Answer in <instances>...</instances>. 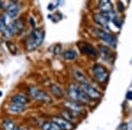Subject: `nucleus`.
<instances>
[{
	"instance_id": "nucleus-10",
	"label": "nucleus",
	"mask_w": 132,
	"mask_h": 130,
	"mask_svg": "<svg viewBox=\"0 0 132 130\" xmlns=\"http://www.w3.org/2000/svg\"><path fill=\"white\" fill-rule=\"evenodd\" d=\"M78 47L81 49V52L84 53L87 55H91V56H94L96 55V51H95L94 48L88 43H85V42H81L78 44Z\"/></svg>"
},
{
	"instance_id": "nucleus-1",
	"label": "nucleus",
	"mask_w": 132,
	"mask_h": 130,
	"mask_svg": "<svg viewBox=\"0 0 132 130\" xmlns=\"http://www.w3.org/2000/svg\"><path fill=\"white\" fill-rule=\"evenodd\" d=\"M44 40V32L42 29H35L30 33L27 40L26 47L28 51H33L42 45Z\"/></svg>"
},
{
	"instance_id": "nucleus-4",
	"label": "nucleus",
	"mask_w": 132,
	"mask_h": 130,
	"mask_svg": "<svg viewBox=\"0 0 132 130\" xmlns=\"http://www.w3.org/2000/svg\"><path fill=\"white\" fill-rule=\"evenodd\" d=\"M29 93H30L31 97L38 101L46 102V103H50L52 102L51 98L48 96L45 91L40 90V89L36 88V87H31L29 90Z\"/></svg>"
},
{
	"instance_id": "nucleus-22",
	"label": "nucleus",
	"mask_w": 132,
	"mask_h": 130,
	"mask_svg": "<svg viewBox=\"0 0 132 130\" xmlns=\"http://www.w3.org/2000/svg\"><path fill=\"white\" fill-rule=\"evenodd\" d=\"M6 27V20H5V16H1L0 17V32H3L5 30Z\"/></svg>"
},
{
	"instance_id": "nucleus-21",
	"label": "nucleus",
	"mask_w": 132,
	"mask_h": 130,
	"mask_svg": "<svg viewBox=\"0 0 132 130\" xmlns=\"http://www.w3.org/2000/svg\"><path fill=\"white\" fill-rule=\"evenodd\" d=\"M3 127L5 130H13V128L15 127V125L12 121H11L9 120H6L4 121L3 123Z\"/></svg>"
},
{
	"instance_id": "nucleus-17",
	"label": "nucleus",
	"mask_w": 132,
	"mask_h": 130,
	"mask_svg": "<svg viewBox=\"0 0 132 130\" xmlns=\"http://www.w3.org/2000/svg\"><path fill=\"white\" fill-rule=\"evenodd\" d=\"M63 58L66 59V60H69V61H74L77 59L78 57V54L75 50L73 49H69V50H66L63 55Z\"/></svg>"
},
{
	"instance_id": "nucleus-23",
	"label": "nucleus",
	"mask_w": 132,
	"mask_h": 130,
	"mask_svg": "<svg viewBox=\"0 0 132 130\" xmlns=\"http://www.w3.org/2000/svg\"><path fill=\"white\" fill-rule=\"evenodd\" d=\"M62 114L64 116V118L66 120H71L74 119V117H75V115H74V114H72L71 112H70V111H68V112H62Z\"/></svg>"
},
{
	"instance_id": "nucleus-8",
	"label": "nucleus",
	"mask_w": 132,
	"mask_h": 130,
	"mask_svg": "<svg viewBox=\"0 0 132 130\" xmlns=\"http://www.w3.org/2000/svg\"><path fill=\"white\" fill-rule=\"evenodd\" d=\"M93 20L96 21L99 25H101V27H108V21L110 20L109 13H102V14H95L93 15Z\"/></svg>"
},
{
	"instance_id": "nucleus-6",
	"label": "nucleus",
	"mask_w": 132,
	"mask_h": 130,
	"mask_svg": "<svg viewBox=\"0 0 132 130\" xmlns=\"http://www.w3.org/2000/svg\"><path fill=\"white\" fill-rule=\"evenodd\" d=\"M80 88L82 89V91L85 92L88 98H91V99H99L101 97V93L98 91L96 89L92 87L91 85H89L88 84H81Z\"/></svg>"
},
{
	"instance_id": "nucleus-25",
	"label": "nucleus",
	"mask_w": 132,
	"mask_h": 130,
	"mask_svg": "<svg viewBox=\"0 0 132 130\" xmlns=\"http://www.w3.org/2000/svg\"><path fill=\"white\" fill-rule=\"evenodd\" d=\"M117 5H118L119 11H123V5H122V4L121 3V2H118V4H117Z\"/></svg>"
},
{
	"instance_id": "nucleus-19",
	"label": "nucleus",
	"mask_w": 132,
	"mask_h": 130,
	"mask_svg": "<svg viewBox=\"0 0 132 130\" xmlns=\"http://www.w3.org/2000/svg\"><path fill=\"white\" fill-rule=\"evenodd\" d=\"M50 91H51V92H52V94L56 96V98H62L63 96V91L61 90L60 87H58L56 84H53L52 86L50 87Z\"/></svg>"
},
{
	"instance_id": "nucleus-27",
	"label": "nucleus",
	"mask_w": 132,
	"mask_h": 130,
	"mask_svg": "<svg viewBox=\"0 0 132 130\" xmlns=\"http://www.w3.org/2000/svg\"><path fill=\"white\" fill-rule=\"evenodd\" d=\"M2 8H3V4H2L1 2H0V10H1Z\"/></svg>"
},
{
	"instance_id": "nucleus-3",
	"label": "nucleus",
	"mask_w": 132,
	"mask_h": 130,
	"mask_svg": "<svg viewBox=\"0 0 132 130\" xmlns=\"http://www.w3.org/2000/svg\"><path fill=\"white\" fill-rule=\"evenodd\" d=\"M93 33L94 34L98 36L100 39H102L105 42H107L109 46L111 47H116V39L114 38V36L112 34H110L109 33L106 32L105 30L103 29H101V28H93Z\"/></svg>"
},
{
	"instance_id": "nucleus-5",
	"label": "nucleus",
	"mask_w": 132,
	"mask_h": 130,
	"mask_svg": "<svg viewBox=\"0 0 132 130\" xmlns=\"http://www.w3.org/2000/svg\"><path fill=\"white\" fill-rule=\"evenodd\" d=\"M93 74H94L95 78L101 83L106 82L108 79V70H106V68H104L102 65L96 64L93 67Z\"/></svg>"
},
{
	"instance_id": "nucleus-11",
	"label": "nucleus",
	"mask_w": 132,
	"mask_h": 130,
	"mask_svg": "<svg viewBox=\"0 0 132 130\" xmlns=\"http://www.w3.org/2000/svg\"><path fill=\"white\" fill-rule=\"evenodd\" d=\"M27 109L26 105H19V104H13L8 106V111L12 114H20Z\"/></svg>"
},
{
	"instance_id": "nucleus-16",
	"label": "nucleus",
	"mask_w": 132,
	"mask_h": 130,
	"mask_svg": "<svg viewBox=\"0 0 132 130\" xmlns=\"http://www.w3.org/2000/svg\"><path fill=\"white\" fill-rule=\"evenodd\" d=\"M100 53H101L102 59H104V60H106V61H108V59L111 58V56H112L111 51L105 46L100 47Z\"/></svg>"
},
{
	"instance_id": "nucleus-26",
	"label": "nucleus",
	"mask_w": 132,
	"mask_h": 130,
	"mask_svg": "<svg viewBox=\"0 0 132 130\" xmlns=\"http://www.w3.org/2000/svg\"><path fill=\"white\" fill-rule=\"evenodd\" d=\"M13 130H24L23 128H20V127H15L13 128Z\"/></svg>"
},
{
	"instance_id": "nucleus-9",
	"label": "nucleus",
	"mask_w": 132,
	"mask_h": 130,
	"mask_svg": "<svg viewBox=\"0 0 132 130\" xmlns=\"http://www.w3.org/2000/svg\"><path fill=\"white\" fill-rule=\"evenodd\" d=\"M20 6L17 3H11L10 5H8L7 6V9H6V12H7V15L10 17V18L13 19L18 15L19 12H20Z\"/></svg>"
},
{
	"instance_id": "nucleus-15",
	"label": "nucleus",
	"mask_w": 132,
	"mask_h": 130,
	"mask_svg": "<svg viewBox=\"0 0 132 130\" xmlns=\"http://www.w3.org/2000/svg\"><path fill=\"white\" fill-rule=\"evenodd\" d=\"M12 101L13 104H19V105H26L28 103V99L23 95H15L12 97Z\"/></svg>"
},
{
	"instance_id": "nucleus-2",
	"label": "nucleus",
	"mask_w": 132,
	"mask_h": 130,
	"mask_svg": "<svg viewBox=\"0 0 132 130\" xmlns=\"http://www.w3.org/2000/svg\"><path fill=\"white\" fill-rule=\"evenodd\" d=\"M68 94L72 100L83 102V103H88L89 102V98L85 94L82 89L80 87L77 86V85H71L70 86Z\"/></svg>"
},
{
	"instance_id": "nucleus-24",
	"label": "nucleus",
	"mask_w": 132,
	"mask_h": 130,
	"mask_svg": "<svg viewBox=\"0 0 132 130\" xmlns=\"http://www.w3.org/2000/svg\"><path fill=\"white\" fill-rule=\"evenodd\" d=\"M126 97H127V99H128L132 100V91H129V92L127 93Z\"/></svg>"
},
{
	"instance_id": "nucleus-13",
	"label": "nucleus",
	"mask_w": 132,
	"mask_h": 130,
	"mask_svg": "<svg viewBox=\"0 0 132 130\" xmlns=\"http://www.w3.org/2000/svg\"><path fill=\"white\" fill-rule=\"evenodd\" d=\"M100 9L103 13H109L113 10V5L110 1L108 0H103L100 3Z\"/></svg>"
},
{
	"instance_id": "nucleus-18",
	"label": "nucleus",
	"mask_w": 132,
	"mask_h": 130,
	"mask_svg": "<svg viewBox=\"0 0 132 130\" xmlns=\"http://www.w3.org/2000/svg\"><path fill=\"white\" fill-rule=\"evenodd\" d=\"M42 130H61L58 127V126L55 124L54 122H44L42 125Z\"/></svg>"
},
{
	"instance_id": "nucleus-20",
	"label": "nucleus",
	"mask_w": 132,
	"mask_h": 130,
	"mask_svg": "<svg viewBox=\"0 0 132 130\" xmlns=\"http://www.w3.org/2000/svg\"><path fill=\"white\" fill-rule=\"evenodd\" d=\"M12 28H13L14 33H20V32L22 31V29H23V24H22V22H21L20 20L14 21V22L12 24Z\"/></svg>"
},
{
	"instance_id": "nucleus-7",
	"label": "nucleus",
	"mask_w": 132,
	"mask_h": 130,
	"mask_svg": "<svg viewBox=\"0 0 132 130\" xmlns=\"http://www.w3.org/2000/svg\"><path fill=\"white\" fill-rule=\"evenodd\" d=\"M53 122L58 126V127L61 130H71L73 127L70 121L66 120L65 119L61 118V117H54Z\"/></svg>"
},
{
	"instance_id": "nucleus-12",
	"label": "nucleus",
	"mask_w": 132,
	"mask_h": 130,
	"mask_svg": "<svg viewBox=\"0 0 132 130\" xmlns=\"http://www.w3.org/2000/svg\"><path fill=\"white\" fill-rule=\"evenodd\" d=\"M66 107H67L68 111L71 112L72 114H75V112H79L80 111L82 110V106L79 105L78 103H76V102H66L65 104Z\"/></svg>"
},
{
	"instance_id": "nucleus-14",
	"label": "nucleus",
	"mask_w": 132,
	"mask_h": 130,
	"mask_svg": "<svg viewBox=\"0 0 132 130\" xmlns=\"http://www.w3.org/2000/svg\"><path fill=\"white\" fill-rule=\"evenodd\" d=\"M74 74V76L77 80L78 81L79 83H81L82 84H87L88 80H87V77L85 75L84 73L81 71V70H75L73 72Z\"/></svg>"
}]
</instances>
